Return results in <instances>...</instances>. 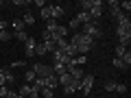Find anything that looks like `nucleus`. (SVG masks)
<instances>
[{"mask_svg":"<svg viewBox=\"0 0 131 98\" xmlns=\"http://www.w3.org/2000/svg\"><path fill=\"white\" fill-rule=\"evenodd\" d=\"M81 33L88 35V37H92V39H101V37H103V28H101V24H98V22L81 24Z\"/></svg>","mask_w":131,"mask_h":98,"instance_id":"1","label":"nucleus"},{"mask_svg":"<svg viewBox=\"0 0 131 98\" xmlns=\"http://www.w3.org/2000/svg\"><path fill=\"white\" fill-rule=\"evenodd\" d=\"M31 70L35 72V76H37V79H48V76H52V74H55L50 65H44V63H35V65L31 68Z\"/></svg>","mask_w":131,"mask_h":98,"instance_id":"2","label":"nucleus"},{"mask_svg":"<svg viewBox=\"0 0 131 98\" xmlns=\"http://www.w3.org/2000/svg\"><path fill=\"white\" fill-rule=\"evenodd\" d=\"M92 85H94V76H92V74H85L83 79L79 81V87H81V92H83V94H88V96L92 94Z\"/></svg>","mask_w":131,"mask_h":98,"instance_id":"3","label":"nucleus"},{"mask_svg":"<svg viewBox=\"0 0 131 98\" xmlns=\"http://www.w3.org/2000/svg\"><path fill=\"white\" fill-rule=\"evenodd\" d=\"M116 35H118V39L131 37V22H127V24H118V26H116Z\"/></svg>","mask_w":131,"mask_h":98,"instance_id":"4","label":"nucleus"},{"mask_svg":"<svg viewBox=\"0 0 131 98\" xmlns=\"http://www.w3.org/2000/svg\"><path fill=\"white\" fill-rule=\"evenodd\" d=\"M35 46H37V39H35V37H28L26 42H24V48H26V57H28V59L35 57Z\"/></svg>","mask_w":131,"mask_h":98,"instance_id":"5","label":"nucleus"},{"mask_svg":"<svg viewBox=\"0 0 131 98\" xmlns=\"http://www.w3.org/2000/svg\"><path fill=\"white\" fill-rule=\"evenodd\" d=\"M72 81H74V79H72V76L68 74V72H63V74H59V76H57V83H59L61 87H66V85H70Z\"/></svg>","mask_w":131,"mask_h":98,"instance_id":"6","label":"nucleus"},{"mask_svg":"<svg viewBox=\"0 0 131 98\" xmlns=\"http://www.w3.org/2000/svg\"><path fill=\"white\" fill-rule=\"evenodd\" d=\"M79 89H81V87H79V81H72L70 85H66V87H63V94H70V96H74Z\"/></svg>","mask_w":131,"mask_h":98,"instance_id":"7","label":"nucleus"},{"mask_svg":"<svg viewBox=\"0 0 131 98\" xmlns=\"http://www.w3.org/2000/svg\"><path fill=\"white\" fill-rule=\"evenodd\" d=\"M74 18H77V22H79V24H88V22H92V18H90L88 11H79Z\"/></svg>","mask_w":131,"mask_h":98,"instance_id":"8","label":"nucleus"},{"mask_svg":"<svg viewBox=\"0 0 131 98\" xmlns=\"http://www.w3.org/2000/svg\"><path fill=\"white\" fill-rule=\"evenodd\" d=\"M114 20H116L118 24H127L129 22V15H127L125 11H116V13H114Z\"/></svg>","mask_w":131,"mask_h":98,"instance_id":"9","label":"nucleus"},{"mask_svg":"<svg viewBox=\"0 0 131 98\" xmlns=\"http://www.w3.org/2000/svg\"><path fill=\"white\" fill-rule=\"evenodd\" d=\"M11 28H13V33H20V31H24V22H22V18H15L13 22L9 24Z\"/></svg>","mask_w":131,"mask_h":98,"instance_id":"10","label":"nucleus"},{"mask_svg":"<svg viewBox=\"0 0 131 98\" xmlns=\"http://www.w3.org/2000/svg\"><path fill=\"white\" fill-rule=\"evenodd\" d=\"M61 15H63V7H57V5L50 7V18H52V20H59Z\"/></svg>","mask_w":131,"mask_h":98,"instance_id":"11","label":"nucleus"},{"mask_svg":"<svg viewBox=\"0 0 131 98\" xmlns=\"http://www.w3.org/2000/svg\"><path fill=\"white\" fill-rule=\"evenodd\" d=\"M44 81H46V87H48V89H52V92L59 87V83H57V76H55V74L48 76V79H44Z\"/></svg>","mask_w":131,"mask_h":98,"instance_id":"12","label":"nucleus"},{"mask_svg":"<svg viewBox=\"0 0 131 98\" xmlns=\"http://www.w3.org/2000/svg\"><path fill=\"white\" fill-rule=\"evenodd\" d=\"M46 55V46H44V42H37V46H35V57H44Z\"/></svg>","mask_w":131,"mask_h":98,"instance_id":"13","label":"nucleus"},{"mask_svg":"<svg viewBox=\"0 0 131 98\" xmlns=\"http://www.w3.org/2000/svg\"><path fill=\"white\" fill-rule=\"evenodd\" d=\"M22 22H24V26H26V24H35V15H33L31 11H26L24 18H22Z\"/></svg>","mask_w":131,"mask_h":98,"instance_id":"14","label":"nucleus"},{"mask_svg":"<svg viewBox=\"0 0 131 98\" xmlns=\"http://www.w3.org/2000/svg\"><path fill=\"white\" fill-rule=\"evenodd\" d=\"M57 26H59V24H57V20H48V22H46V28H44V31L55 33V31H57Z\"/></svg>","mask_w":131,"mask_h":98,"instance_id":"15","label":"nucleus"},{"mask_svg":"<svg viewBox=\"0 0 131 98\" xmlns=\"http://www.w3.org/2000/svg\"><path fill=\"white\" fill-rule=\"evenodd\" d=\"M39 15H42L46 22H48V20H52V18H50V5H46L44 9H39Z\"/></svg>","mask_w":131,"mask_h":98,"instance_id":"16","label":"nucleus"},{"mask_svg":"<svg viewBox=\"0 0 131 98\" xmlns=\"http://www.w3.org/2000/svg\"><path fill=\"white\" fill-rule=\"evenodd\" d=\"M112 65H114V68H118V70H129V68L122 63V59H118V57H116V59H112Z\"/></svg>","mask_w":131,"mask_h":98,"instance_id":"17","label":"nucleus"},{"mask_svg":"<svg viewBox=\"0 0 131 98\" xmlns=\"http://www.w3.org/2000/svg\"><path fill=\"white\" fill-rule=\"evenodd\" d=\"M35 79H37V76H35V72H33V70H26V74H24V81H26V85H31Z\"/></svg>","mask_w":131,"mask_h":98,"instance_id":"18","label":"nucleus"},{"mask_svg":"<svg viewBox=\"0 0 131 98\" xmlns=\"http://www.w3.org/2000/svg\"><path fill=\"white\" fill-rule=\"evenodd\" d=\"M109 11H112V15L116 13V11H120V2H118V0H109Z\"/></svg>","mask_w":131,"mask_h":98,"instance_id":"19","label":"nucleus"},{"mask_svg":"<svg viewBox=\"0 0 131 98\" xmlns=\"http://www.w3.org/2000/svg\"><path fill=\"white\" fill-rule=\"evenodd\" d=\"M103 87H105V92H116V81H105Z\"/></svg>","mask_w":131,"mask_h":98,"instance_id":"20","label":"nucleus"},{"mask_svg":"<svg viewBox=\"0 0 131 98\" xmlns=\"http://www.w3.org/2000/svg\"><path fill=\"white\" fill-rule=\"evenodd\" d=\"M127 50H129V48H125V46H120V44H118V46H116V57H118V59H122V57L127 55Z\"/></svg>","mask_w":131,"mask_h":98,"instance_id":"21","label":"nucleus"},{"mask_svg":"<svg viewBox=\"0 0 131 98\" xmlns=\"http://www.w3.org/2000/svg\"><path fill=\"white\" fill-rule=\"evenodd\" d=\"M11 37H13V33H11V31H0V42H9Z\"/></svg>","mask_w":131,"mask_h":98,"instance_id":"22","label":"nucleus"},{"mask_svg":"<svg viewBox=\"0 0 131 98\" xmlns=\"http://www.w3.org/2000/svg\"><path fill=\"white\" fill-rule=\"evenodd\" d=\"M13 37L18 39V42H22V44H24V42H26V39H28V35H26V33H24V31H20V33H13Z\"/></svg>","mask_w":131,"mask_h":98,"instance_id":"23","label":"nucleus"},{"mask_svg":"<svg viewBox=\"0 0 131 98\" xmlns=\"http://www.w3.org/2000/svg\"><path fill=\"white\" fill-rule=\"evenodd\" d=\"M20 96H22V98H26L28 96V94H31V85H22V87H20Z\"/></svg>","mask_w":131,"mask_h":98,"instance_id":"24","label":"nucleus"},{"mask_svg":"<svg viewBox=\"0 0 131 98\" xmlns=\"http://www.w3.org/2000/svg\"><path fill=\"white\" fill-rule=\"evenodd\" d=\"M39 96H42V98H52V96H55V92H52V89H48V87H44L42 92H39Z\"/></svg>","mask_w":131,"mask_h":98,"instance_id":"25","label":"nucleus"},{"mask_svg":"<svg viewBox=\"0 0 131 98\" xmlns=\"http://www.w3.org/2000/svg\"><path fill=\"white\" fill-rule=\"evenodd\" d=\"M120 11H125V13L129 15V11H131V2H129V0H125V2H120Z\"/></svg>","mask_w":131,"mask_h":98,"instance_id":"26","label":"nucleus"},{"mask_svg":"<svg viewBox=\"0 0 131 98\" xmlns=\"http://www.w3.org/2000/svg\"><path fill=\"white\" fill-rule=\"evenodd\" d=\"M44 46H46V52H55V50H57V46H55L52 39H50V42H44Z\"/></svg>","mask_w":131,"mask_h":98,"instance_id":"27","label":"nucleus"},{"mask_svg":"<svg viewBox=\"0 0 131 98\" xmlns=\"http://www.w3.org/2000/svg\"><path fill=\"white\" fill-rule=\"evenodd\" d=\"M79 26H81V24L77 22V18H72V20H70V26H68V31H77Z\"/></svg>","mask_w":131,"mask_h":98,"instance_id":"28","label":"nucleus"},{"mask_svg":"<svg viewBox=\"0 0 131 98\" xmlns=\"http://www.w3.org/2000/svg\"><path fill=\"white\" fill-rule=\"evenodd\" d=\"M116 92H118V94H125V92H127V85H125V83H116Z\"/></svg>","mask_w":131,"mask_h":98,"instance_id":"29","label":"nucleus"},{"mask_svg":"<svg viewBox=\"0 0 131 98\" xmlns=\"http://www.w3.org/2000/svg\"><path fill=\"white\" fill-rule=\"evenodd\" d=\"M50 39H52V33L44 31V33H42V42H50Z\"/></svg>","mask_w":131,"mask_h":98,"instance_id":"30","label":"nucleus"},{"mask_svg":"<svg viewBox=\"0 0 131 98\" xmlns=\"http://www.w3.org/2000/svg\"><path fill=\"white\" fill-rule=\"evenodd\" d=\"M7 98H22V96H20L18 92H13V89H9V94H7Z\"/></svg>","mask_w":131,"mask_h":98,"instance_id":"31","label":"nucleus"},{"mask_svg":"<svg viewBox=\"0 0 131 98\" xmlns=\"http://www.w3.org/2000/svg\"><path fill=\"white\" fill-rule=\"evenodd\" d=\"M46 5H48L46 0H35V7H39V9H44V7H46Z\"/></svg>","mask_w":131,"mask_h":98,"instance_id":"32","label":"nucleus"},{"mask_svg":"<svg viewBox=\"0 0 131 98\" xmlns=\"http://www.w3.org/2000/svg\"><path fill=\"white\" fill-rule=\"evenodd\" d=\"M13 5H15V7H26V5H28V0H15Z\"/></svg>","mask_w":131,"mask_h":98,"instance_id":"33","label":"nucleus"},{"mask_svg":"<svg viewBox=\"0 0 131 98\" xmlns=\"http://www.w3.org/2000/svg\"><path fill=\"white\" fill-rule=\"evenodd\" d=\"M20 65H24V59H22V61H13V63H11V68H20Z\"/></svg>","mask_w":131,"mask_h":98,"instance_id":"34","label":"nucleus"},{"mask_svg":"<svg viewBox=\"0 0 131 98\" xmlns=\"http://www.w3.org/2000/svg\"><path fill=\"white\" fill-rule=\"evenodd\" d=\"M7 26H9V24H7L5 20H0V31H7Z\"/></svg>","mask_w":131,"mask_h":98,"instance_id":"35","label":"nucleus"},{"mask_svg":"<svg viewBox=\"0 0 131 98\" xmlns=\"http://www.w3.org/2000/svg\"><path fill=\"white\" fill-rule=\"evenodd\" d=\"M26 98H39V94H33V92H31V94H28Z\"/></svg>","mask_w":131,"mask_h":98,"instance_id":"36","label":"nucleus"},{"mask_svg":"<svg viewBox=\"0 0 131 98\" xmlns=\"http://www.w3.org/2000/svg\"><path fill=\"white\" fill-rule=\"evenodd\" d=\"M2 7H5V2H2V0H0V9H2Z\"/></svg>","mask_w":131,"mask_h":98,"instance_id":"37","label":"nucleus"},{"mask_svg":"<svg viewBox=\"0 0 131 98\" xmlns=\"http://www.w3.org/2000/svg\"><path fill=\"white\" fill-rule=\"evenodd\" d=\"M85 98H94V96H92V94H90V96H85Z\"/></svg>","mask_w":131,"mask_h":98,"instance_id":"38","label":"nucleus"},{"mask_svg":"<svg viewBox=\"0 0 131 98\" xmlns=\"http://www.w3.org/2000/svg\"><path fill=\"white\" fill-rule=\"evenodd\" d=\"M52 98H59V96H52Z\"/></svg>","mask_w":131,"mask_h":98,"instance_id":"39","label":"nucleus"}]
</instances>
